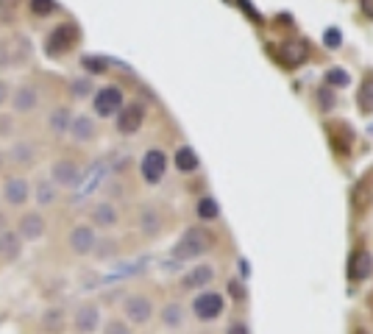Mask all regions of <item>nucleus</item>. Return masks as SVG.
I'll list each match as a JSON object with an SVG mask.
<instances>
[{
  "mask_svg": "<svg viewBox=\"0 0 373 334\" xmlns=\"http://www.w3.org/2000/svg\"><path fill=\"white\" fill-rule=\"evenodd\" d=\"M209 243H212V240H209V234H207L204 229H186V231H184V237L175 243L173 256H175L178 262L198 259V256H204V254H207Z\"/></svg>",
  "mask_w": 373,
  "mask_h": 334,
  "instance_id": "nucleus-1",
  "label": "nucleus"
},
{
  "mask_svg": "<svg viewBox=\"0 0 373 334\" xmlns=\"http://www.w3.org/2000/svg\"><path fill=\"white\" fill-rule=\"evenodd\" d=\"M78 42V31L73 28V26H56L51 34H48V39H45V53L48 56H62V53H67L73 45Z\"/></svg>",
  "mask_w": 373,
  "mask_h": 334,
  "instance_id": "nucleus-2",
  "label": "nucleus"
},
{
  "mask_svg": "<svg viewBox=\"0 0 373 334\" xmlns=\"http://www.w3.org/2000/svg\"><path fill=\"white\" fill-rule=\"evenodd\" d=\"M139 170H142V179H145L148 184H159V182L164 179V170H167V156H164V150H159V148L148 150V153L142 156Z\"/></svg>",
  "mask_w": 373,
  "mask_h": 334,
  "instance_id": "nucleus-3",
  "label": "nucleus"
},
{
  "mask_svg": "<svg viewBox=\"0 0 373 334\" xmlns=\"http://www.w3.org/2000/svg\"><path fill=\"white\" fill-rule=\"evenodd\" d=\"M92 106H95V112L101 117H112V114H117L123 109V92L117 87H103V89L95 92Z\"/></svg>",
  "mask_w": 373,
  "mask_h": 334,
  "instance_id": "nucleus-4",
  "label": "nucleus"
},
{
  "mask_svg": "<svg viewBox=\"0 0 373 334\" xmlns=\"http://www.w3.org/2000/svg\"><path fill=\"white\" fill-rule=\"evenodd\" d=\"M145 120V109L142 103H123V109L117 112V131L120 134H134Z\"/></svg>",
  "mask_w": 373,
  "mask_h": 334,
  "instance_id": "nucleus-5",
  "label": "nucleus"
},
{
  "mask_svg": "<svg viewBox=\"0 0 373 334\" xmlns=\"http://www.w3.org/2000/svg\"><path fill=\"white\" fill-rule=\"evenodd\" d=\"M9 100H12L15 112L28 114V112H34V109L40 106V89H37V87H31V84H23V87H17V89H15V95H12Z\"/></svg>",
  "mask_w": 373,
  "mask_h": 334,
  "instance_id": "nucleus-6",
  "label": "nucleus"
},
{
  "mask_svg": "<svg viewBox=\"0 0 373 334\" xmlns=\"http://www.w3.org/2000/svg\"><path fill=\"white\" fill-rule=\"evenodd\" d=\"M193 312L201 317V320H212L223 312V298L218 292H204L193 301Z\"/></svg>",
  "mask_w": 373,
  "mask_h": 334,
  "instance_id": "nucleus-7",
  "label": "nucleus"
},
{
  "mask_svg": "<svg viewBox=\"0 0 373 334\" xmlns=\"http://www.w3.org/2000/svg\"><path fill=\"white\" fill-rule=\"evenodd\" d=\"M150 315H153V306H150V301H148L145 295H131V298L125 301V317H128L131 323L142 326V323L150 320Z\"/></svg>",
  "mask_w": 373,
  "mask_h": 334,
  "instance_id": "nucleus-8",
  "label": "nucleus"
},
{
  "mask_svg": "<svg viewBox=\"0 0 373 334\" xmlns=\"http://www.w3.org/2000/svg\"><path fill=\"white\" fill-rule=\"evenodd\" d=\"M73 323H76L78 334H92L98 328V323H101V309L95 304H84V306H78Z\"/></svg>",
  "mask_w": 373,
  "mask_h": 334,
  "instance_id": "nucleus-9",
  "label": "nucleus"
},
{
  "mask_svg": "<svg viewBox=\"0 0 373 334\" xmlns=\"http://www.w3.org/2000/svg\"><path fill=\"white\" fill-rule=\"evenodd\" d=\"M3 198H6L12 206H23V204L31 198V187H28V182H26L23 176L9 179V182L3 184Z\"/></svg>",
  "mask_w": 373,
  "mask_h": 334,
  "instance_id": "nucleus-10",
  "label": "nucleus"
},
{
  "mask_svg": "<svg viewBox=\"0 0 373 334\" xmlns=\"http://www.w3.org/2000/svg\"><path fill=\"white\" fill-rule=\"evenodd\" d=\"M98 245V234L89 229V226H76L70 231V248L76 254H92Z\"/></svg>",
  "mask_w": 373,
  "mask_h": 334,
  "instance_id": "nucleus-11",
  "label": "nucleus"
},
{
  "mask_svg": "<svg viewBox=\"0 0 373 334\" xmlns=\"http://www.w3.org/2000/svg\"><path fill=\"white\" fill-rule=\"evenodd\" d=\"M17 234L20 240H40L45 234V218L40 212H28L20 218V226H17Z\"/></svg>",
  "mask_w": 373,
  "mask_h": 334,
  "instance_id": "nucleus-12",
  "label": "nucleus"
},
{
  "mask_svg": "<svg viewBox=\"0 0 373 334\" xmlns=\"http://www.w3.org/2000/svg\"><path fill=\"white\" fill-rule=\"evenodd\" d=\"M78 176H81V170L73 159H62L53 164V184H59V187H73L78 182Z\"/></svg>",
  "mask_w": 373,
  "mask_h": 334,
  "instance_id": "nucleus-13",
  "label": "nucleus"
},
{
  "mask_svg": "<svg viewBox=\"0 0 373 334\" xmlns=\"http://www.w3.org/2000/svg\"><path fill=\"white\" fill-rule=\"evenodd\" d=\"M370 267H373L370 254H367V251H356V254L351 256V265H348V279H351V281H362V279L370 273Z\"/></svg>",
  "mask_w": 373,
  "mask_h": 334,
  "instance_id": "nucleus-14",
  "label": "nucleus"
},
{
  "mask_svg": "<svg viewBox=\"0 0 373 334\" xmlns=\"http://www.w3.org/2000/svg\"><path fill=\"white\" fill-rule=\"evenodd\" d=\"M23 248V240L17 231H0V256H6V259H15Z\"/></svg>",
  "mask_w": 373,
  "mask_h": 334,
  "instance_id": "nucleus-15",
  "label": "nucleus"
},
{
  "mask_svg": "<svg viewBox=\"0 0 373 334\" xmlns=\"http://www.w3.org/2000/svg\"><path fill=\"white\" fill-rule=\"evenodd\" d=\"M212 276H215V270L209 267V265H198L196 270H190L184 276V287H204V284H209L212 281Z\"/></svg>",
  "mask_w": 373,
  "mask_h": 334,
  "instance_id": "nucleus-16",
  "label": "nucleus"
},
{
  "mask_svg": "<svg viewBox=\"0 0 373 334\" xmlns=\"http://www.w3.org/2000/svg\"><path fill=\"white\" fill-rule=\"evenodd\" d=\"M70 134H73L78 142H87V139L95 137V123H92L89 117H73V123H70Z\"/></svg>",
  "mask_w": 373,
  "mask_h": 334,
  "instance_id": "nucleus-17",
  "label": "nucleus"
},
{
  "mask_svg": "<svg viewBox=\"0 0 373 334\" xmlns=\"http://www.w3.org/2000/svg\"><path fill=\"white\" fill-rule=\"evenodd\" d=\"M175 167H178L181 173L198 170V156H196V150H193V148H178V153H175Z\"/></svg>",
  "mask_w": 373,
  "mask_h": 334,
  "instance_id": "nucleus-18",
  "label": "nucleus"
},
{
  "mask_svg": "<svg viewBox=\"0 0 373 334\" xmlns=\"http://www.w3.org/2000/svg\"><path fill=\"white\" fill-rule=\"evenodd\" d=\"M34 159H37V150H34L31 142H17V145L12 148V161H15V164L28 167V164H34Z\"/></svg>",
  "mask_w": 373,
  "mask_h": 334,
  "instance_id": "nucleus-19",
  "label": "nucleus"
},
{
  "mask_svg": "<svg viewBox=\"0 0 373 334\" xmlns=\"http://www.w3.org/2000/svg\"><path fill=\"white\" fill-rule=\"evenodd\" d=\"M92 220H95L98 226L109 229V226H114V223H117V209H114L112 204H98V206L92 209Z\"/></svg>",
  "mask_w": 373,
  "mask_h": 334,
  "instance_id": "nucleus-20",
  "label": "nucleus"
},
{
  "mask_svg": "<svg viewBox=\"0 0 373 334\" xmlns=\"http://www.w3.org/2000/svg\"><path fill=\"white\" fill-rule=\"evenodd\" d=\"M70 123H73V114H70L67 106H59V109L51 112V128H53L56 134H64V131L70 128Z\"/></svg>",
  "mask_w": 373,
  "mask_h": 334,
  "instance_id": "nucleus-21",
  "label": "nucleus"
},
{
  "mask_svg": "<svg viewBox=\"0 0 373 334\" xmlns=\"http://www.w3.org/2000/svg\"><path fill=\"white\" fill-rule=\"evenodd\" d=\"M281 56H284V62H287V64H301V62H304V56H306V51H304V45L290 42V45H284V48H281Z\"/></svg>",
  "mask_w": 373,
  "mask_h": 334,
  "instance_id": "nucleus-22",
  "label": "nucleus"
},
{
  "mask_svg": "<svg viewBox=\"0 0 373 334\" xmlns=\"http://www.w3.org/2000/svg\"><path fill=\"white\" fill-rule=\"evenodd\" d=\"M37 201H40L42 206L53 204V201H56V184H53V182H40V184H37Z\"/></svg>",
  "mask_w": 373,
  "mask_h": 334,
  "instance_id": "nucleus-23",
  "label": "nucleus"
},
{
  "mask_svg": "<svg viewBox=\"0 0 373 334\" xmlns=\"http://www.w3.org/2000/svg\"><path fill=\"white\" fill-rule=\"evenodd\" d=\"M359 109H362L365 114L373 112V78H367V81L362 84V89H359Z\"/></svg>",
  "mask_w": 373,
  "mask_h": 334,
  "instance_id": "nucleus-24",
  "label": "nucleus"
},
{
  "mask_svg": "<svg viewBox=\"0 0 373 334\" xmlns=\"http://www.w3.org/2000/svg\"><path fill=\"white\" fill-rule=\"evenodd\" d=\"M28 9L37 17H51L56 12V0H28Z\"/></svg>",
  "mask_w": 373,
  "mask_h": 334,
  "instance_id": "nucleus-25",
  "label": "nucleus"
},
{
  "mask_svg": "<svg viewBox=\"0 0 373 334\" xmlns=\"http://www.w3.org/2000/svg\"><path fill=\"white\" fill-rule=\"evenodd\" d=\"M181 320H184V312H181L178 304L164 306V312H162V323H164V326H181Z\"/></svg>",
  "mask_w": 373,
  "mask_h": 334,
  "instance_id": "nucleus-26",
  "label": "nucleus"
},
{
  "mask_svg": "<svg viewBox=\"0 0 373 334\" xmlns=\"http://www.w3.org/2000/svg\"><path fill=\"white\" fill-rule=\"evenodd\" d=\"M62 320H64L62 309H48V312L42 315V323H45V328H51V331H59V328H62Z\"/></svg>",
  "mask_w": 373,
  "mask_h": 334,
  "instance_id": "nucleus-27",
  "label": "nucleus"
},
{
  "mask_svg": "<svg viewBox=\"0 0 373 334\" xmlns=\"http://www.w3.org/2000/svg\"><path fill=\"white\" fill-rule=\"evenodd\" d=\"M198 218L215 220V218H218V204H215L212 198H201V204H198Z\"/></svg>",
  "mask_w": 373,
  "mask_h": 334,
  "instance_id": "nucleus-28",
  "label": "nucleus"
},
{
  "mask_svg": "<svg viewBox=\"0 0 373 334\" xmlns=\"http://www.w3.org/2000/svg\"><path fill=\"white\" fill-rule=\"evenodd\" d=\"M142 231L145 234H156L159 231V215L153 209H145L142 212Z\"/></svg>",
  "mask_w": 373,
  "mask_h": 334,
  "instance_id": "nucleus-29",
  "label": "nucleus"
},
{
  "mask_svg": "<svg viewBox=\"0 0 373 334\" xmlns=\"http://www.w3.org/2000/svg\"><path fill=\"white\" fill-rule=\"evenodd\" d=\"M326 81H329L331 87H348V81H351V78H348V73H345V70L334 67V70H329V73H326Z\"/></svg>",
  "mask_w": 373,
  "mask_h": 334,
  "instance_id": "nucleus-30",
  "label": "nucleus"
},
{
  "mask_svg": "<svg viewBox=\"0 0 373 334\" xmlns=\"http://www.w3.org/2000/svg\"><path fill=\"white\" fill-rule=\"evenodd\" d=\"M103 334H131V328H128V323H123V320H109Z\"/></svg>",
  "mask_w": 373,
  "mask_h": 334,
  "instance_id": "nucleus-31",
  "label": "nucleus"
},
{
  "mask_svg": "<svg viewBox=\"0 0 373 334\" xmlns=\"http://www.w3.org/2000/svg\"><path fill=\"white\" fill-rule=\"evenodd\" d=\"M318 100H320L323 109H331V106H334V95H331L329 89H320V92H318Z\"/></svg>",
  "mask_w": 373,
  "mask_h": 334,
  "instance_id": "nucleus-32",
  "label": "nucleus"
},
{
  "mask_svg": "<svg viewBox=\"0 0 373 334\" xmlns=\"http://www.w3.org/2000/svg\"><path fill=\"white\" fill-rule=\"evenodd\" d=\"M326 45H329V48H337V45H340V31H337V28H329V31H326Z\"/></svg>",
  "mask_w": 373,
  "mask_h": 334,
  "instance_id": "nucleus-33",
  "label": "nucleus"
},
{
  "mask_svg": "<svg viewBox=\"0 0 373 334\" xmlns=\"http://www.w3.org/2000/svg\"><path fill=\"white\" fill-rule=\"evenodd\" d=\"M9 98H12V89H9V84L3 78H0V106H3Z\"/></svg>",
  "mask_w": 373,
  "mask_h": 334,
  "instance_id": "nucleus-34",
  "label": "nucleus"
},
{
  "mask_svg": "<svg viewBox=\"0 0 373 334\" xmlns=\"http://www.w3.org/2000/svg\"><path fill=\"white\" fill-rule=\"evenodd\" d=\"M226 334H248V328H245V323H232Z\"/></svg>",
  "mask_w": 373,
  "mask_h": 334,
  "instance_id": "nucleus-35",
  "label": "nucleus"
},
{
  "mask_svg": "<svg viewBox=\"0 0 373 334\" xmlns=\"http://www.w3.org/2000/svg\"><path fill=\"white\" fill-rule=\"evenodd\" d=\"M73 89H76L78 95H84V92H89V78H84V81H78V84H73Z\"/></svg>",
  "mask_w": 373,
  "mask_h": 334,
  "instance_id": "nucleus-36",
  "label": "nucleus"
},
{
  "mask_svg": "<svg viewBox=\"0 0 373 334\" xmlns=\"http://www.w3.org/2000/svg\"><path fill=\"white\" fill-rule=\"evenodd\" d=\"M0 64H9V45L0 42Z\"/></svg>",
  "mask_w": 373,
  "mask_h": 334,
  "instance_id": "nucleus-37",
  "label": "nucleus"
},
{
  "mask_svg": "<svg viewBox=\"0 0 373 334\" xmlns=\"http://www.w3.org/2000/svg\"><path fill=\"white\" fill-rule=\"evenodd\" d=\"M17 3H20V0H0V9L9 12V9H17Z\"/></svg>",
  "mask_w": 373,
  "mask_h": 334,
  "instance_id": "nucleus-38",
  "label": "nucleus"
},
{
  "mask_svg": "<svg viewBox=\"0 0 373 334\" xmlns=\"http://www.w3.org/2000/svg\"><path fill=\"white\" fill-rule=\"evenodd\" d=\"M12 131V120L9 117H0V134H9Z\"/></svg>",
  "mask_w": 373,
  "mask_h": 334,
  "instance_id": "nucleus-39",
  "label": "nucleus"
},
{
  "mask_svg": "<svg viewBox=\"0 0 373 334\" xmlns=\"http://www.w3.org/2000/svg\"><path fill=\"white\" fill-rule=\"evenodd\" d=\"M359 3H362V12L373 17V0H359Z\"/></svg>",
  "mask_w": 373,
  "mask_h": 334,
  "instance_id": "nucleus-40",
  "label": "nucleus"
},
{
  "mask_svg": "<svg viewBox=\"0 0 373 334\" xmlns=\"http://www.w3.org/2000/svg\"><path fill=\"white\" fill-rule=\"evenodd\" d=\"M229 290H232L237 298H245V292H243V287H240V284H229Z\"/></svg>",
  "mask_w": 373,
  "mask_h": 334,
  "instance_id": "nucleus-41",
  "label": "nucleus"
},
{
  "mask_svg": "<svg viewBox=\"0 0 373 334\" xmlns=\"http://www.w3.org/2000/svg\"><path fill=\"white\" fill-rule=\"evenodd\" d=\"M3 161H6V156H3V153H0V167H3Z\"/></svg>",
  "mask_w": 373,
  "mask_h": 334,
  "instance_id": "nucleus-42",
  "label": "nucleus"
},
{
  "mask_svg": "<svg viewBox=\"0 0 373 334\" xmlns=\"http://www.w3.org/2000/svg\"><path fill=\"white\" fill-rule=\"evenodd\" d=\"M356 334H367V331H356Z\"/></svg>",
  "mask_w": 373,
  "mask_h": 334,
  "instance_id": "nucleus-43",
  "label": "nucleus"
}]
</instances>
